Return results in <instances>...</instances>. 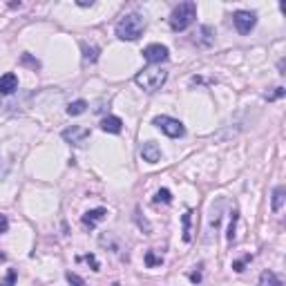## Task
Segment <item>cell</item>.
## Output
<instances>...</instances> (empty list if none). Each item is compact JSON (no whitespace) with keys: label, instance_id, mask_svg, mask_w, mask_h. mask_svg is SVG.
Returning a JSON list of instances; mask_svg holds the SVG:
<instances>
[{"label":"cell","instance_id":"cell-18","mask_svg":"<svg viewBox=\"0 0 286 286\" xmlns=\"http://www.w3.org/2000/svg\"><path fill=\"white\" fill-rule=\"evenodd\" d=\"M237 219H239V212L233 210V212H230V224H228V233H226L228 242H235V228H237Z\"/></svg>","mask_w":286,"mask_h":286},{"label":"cell","instance_id":"cell-4","mask_svg":"<svg viewBox=\"0 0 286 286\" xmlns=\"http://www.w3.org/2000/svg\"><path fill=\"white\" fill-rule=\"evenodd\" d=\"M152 125H154V127H159L161 132H163L165 137H170V139H181V137L185 134L184 123H181L179 119L165 117V114H161V117H154Z\"/></svg>","mask_w":286,"mask_h":286},{"label":"cell","instance_id":"cell-2","mask_svg":"<svg viewBox=\"0 0 286 286\" xmlns=\"http://www.w3.org/2000/svg\"><path fill=\"white\" fill-rule=\"evenodd\" d=\"M195 20H197V5L192 2V0L179 2V5L172 9L170 18H168L172 32H184V29H188Z\"/></svg>","mask_w":286,"mask_h":286},{"label":"cell","instance_id":"cell-27","mask_svg":"<svg viewBox=\"0 0 286 286\" xmlns=\"http://www.w3.org/2000/svg\"><path fill=\"white\" fill-rule=\"evenodd\" d=\"M7 230H9V219H7L5 215H0V235L7 233Z\"/></svg>","mask_w":286,"mask_h":286},{"label":"cell","instance_id":"cell-7","mask_svg":"<svg viewBox=\"0 0 286 286\" xmlns=\"http://www.w3.org/2000/svg\"><path fill=\"white\" fill-rule=\"evenodd\" d=\"M170 52L165 45H161V42H152V45H148V47L143 49V59L148 61L150 65H157V63H163V61H168Z\"/></svg>","mask_w":286,"mask_h":286},{"label":"cell","instance_id":"cell-3","mask_svg":"<svg viewBox=\"0 0 286 286\" xmlns=\"http://www.w3.org/2000/svg\"><path fill=\"white\" fill-rule=\"evenodd\" d=\"M165 79H168V72L161 67H145L141 69L137 76H134V83L141 87L143 92H148V94H152V92L161 90V85L165 83Z\"/></svg>","mask_w":286,"mask_h":286},{"label":"cell","instance_id":"cell-29","mask_svg":"<svg viewBox=\"0 0 286 286\" xmlns=\"http://www.w3.org/2000/svg\"><path fill=\"white\" fill-rule=\"evenodd\" d=\"M76 5H79V7H92V5H94V2H92V0H90V2H87V0H79Z\"/></svg>","mask_w":286,"mask_h":286},{"label":"cell","instance_id":"cell-15","mask_svg":"<svg viewBox=\"0 0 286 286\" xmlns=\"http://www.w3.org/2000/svg\"><path fill=\"white\" fill-rule=\"evenodd\" d=\"M257 286H284V282H282L273 270H264L260 275V284Z\"/></svg>","mask_w":286,"mask_h":286},{"label":"cell","instance_id":"cell-19","mask_svg":"<svg viewBox=\"0 0 286 286\" xmlns=\"http://www.w3.org/2000/svg\"><path fill=\"white\" fill-rule=\"evenodd\" d=\"M161 264H163V257H157L154 250H148V253H145V266H148V268H154V266H161Z\"/></svg>","mask_w":286,"mask_h":286},{"label":"cell","instance_id":"cell-21","mask_svg":"<svg viewBox=\"0 0 286 286\" xmlns=\"http://www.w3.org/2000/svg\"><path fill=\"white\" fill-rule=\"evenodd\" d=\"M65 280L69 282V286H85V280L81 275H76V273H72V270H67L65 273Z\"/></svg>","mask_w":286,"mask_h":286},{"label":"cell","instance_id":"cell-25","mask_svg":"<svg viewBox=\"0 0 286 286\" xmlns=\"http://www.w3.org/2000/svg\"><path fill=\"white\" fill-rule=\"evenodd\" d=\"M85 262H87V264L92 266V270H96V273H99V270H101V264H99V260H96V255H92V253H87L83 257Z\"/></svg>","mask_w":286,"mask_h":286},{"label":"cell","instance_id":"cell-20","mask_svg":"<svg viewBox=\"0 0 286 286\" xmlns=\"http://www.w3.org/2000/svg\"><path fill=\"white\" fill-rule=\"evenodd\" d=\"M154 202H157V204H161V202L170 204V202H172V195H170L168 188H161V190H157V195H154Z\"/></svg>","mask_w":286,"mask_h":286},{"label":"cell","instance_id":"cell-9","mask_svg":"<svg viewBox=\"0 0 286 286\" xmlns=\"http://www.w3.org/2000/svg\"><path fill=\"white\" fill-rule=\"evenodd\" d=\"M141 157H143V161H148V163H157V161L161 159V148L154 141H145L141 145Z\"/></svg>","mask_w":286,"mask_h":286},{"label":"cell","instance_id":"cell-26","mask_svg":"<svg viewBox=\"0 0 286 286\" xmlns=\"http://www.w3.org/2000/svg\"><path fill=\"white\" fill-rule=\"evenodd\" d=\"M14 282H16V270L11 268L9 273H7V280L2 282V284H0V286H14Z\"/></svg>","mask_w":286,"mask_h":286},{"label":"cell","instance_id":"cell-23","mask_svg":"<svg viewBox=\"0 0 286 286\" xmlns=\"http://www.w3.org/2000/svg\"><path fill=\"white\" fill-rule=\"evenodd\" d=\"M20 65H27V67H32V69H41V63L36 59H32L29 54H22L20 56Z\"/></svg>","mask_w":286,"mask_h":286},{"label":"cell","instance_id":"cell-22","mask_svg":"<svg viewBox=\"0 0 286 286\" xmlns=\"http://www.w3.org/2000/svg\"><path fill=\"white\" fill-rule=\"evenodd\" d=\"M284 94H286L284 87H273V92H266L264 99H266V101H277V99H282Z\"/></svg>","mask_w":286,"mask_h":286},{"label":"cell","instance_id":"cell-1","mask_svg":"<svg viewBox=\"0 0 286 286\" xmlns=\"http://www.w3.org/2000/svg\"><path fill=\"white\" fill-rule=\"evenodd\" d=\"M145 29V16L139 14V11H132V14H125L121 20L117 22V38L121 41H139Z\"/></svg>","mask_w":286,"mask_h":286},{"label":"cell","instance_id":"cell-24","mask_svg":"<svg viewBox=\"0 0 286 286\" xmlns=\"http://www.w3.org/2000/svg\"><path fill=\"white\" fill-rule=\"evenodd\" d=\"M250 260H253V255H246L244 260H237V262H233V270H235V273H242V270L246 268V264H248Z\"/></svg>","mask_w":286,"mask_h":286},{"label":"cell","instance_id":"cell-8","mask_svg":"<svg viewBox=\"0 0 286 286\" xmlns=\"http://www.w3.org/2000/svg\"><path fill=\"white\" fill-rule=\"evenodd\" d=\"M215 27H210V25H202V27H197V34H195V45L197 47H204V49H208V47H212L215 45Z\"/></svg>","mask_w":286,"mask_h":286},{"label":"cell","instance_id":"cell-28","mask_svg":"<svg viewBox=\"0 0 286 286\" xmlns=\"http://www.w3.org/2000/svg\"><path fill=\"white\" fill-rule=\"evenodd\" d=\"M190 280L195 282V284H199V282H202V273H192V275H190Z\"/></svg>","mask_w":286,"mask_h":286},{"label":"cell","instance_id":"cell-14","mask_svg":"<svg viewBox=\"0 0 286 286\" xmlns=\"http://www.w3.org/2000/svg\"><path fill=\"white\" fill-rule=\"evenodd\" d=\"M284 202H286L284 185H277L275 190H273V202H270V208H273V212H280L282 206H284Z\"/></svg>","mask_w":286,"mask_h":286},{"label":"cell","instance_id":"cell-5","mask_svg":"<svg viewBox=\"0 0 286 286\" xmlns=\"http://www.w3.org/2000/svg\"><path fill=\"white\" fill-rule=\"evenodd\" d=\"M233 25L239 34H250L253 27L257 25V14L248 9H239L233 14Z\"/></svg>","mask_w":286,"mask_h":286},{"label":"cell","instance_id":"cell-12","mask_svg":"<svg viewBox=\"0 0 286 286\" xmlns=\"http://www.w3.org/2000/svg\"><path fill=\"white\" fill-rule=\"evenodd\" d=\"M101 130L103 132H110V134H119L123 130V121L119 117H103L101 119Z\"/></svg>","mask_w":286,"mask_h":286},{"label":"cell","instance_id":"cell-17","mask_svg":"<svg viewBox=\"0 0 286 286\" xmlns=\"http://www.w3.org/2000/svg\"><path fill=\"white\" fill-rule=\"evenodd\" d=\"M190 219H192V210H185V215L181 217V224H184V242H190L192 233H190Z\"/></svg>","mask_w":286,"mask_h":286},{"label":"cell","instance_id":"cell-11","mask_svg":"<svg viewBox=\"0 0 286 286\" xmlns=\"http://www.w3.org/2000/svg\"><path fill=\"white\" fill-rule=\"evenodd\" d=\"M105 215H107L105 208H94V210H87V212L83 215V226L96 228V224L103 222V219H105Z\"/></svg>","mask_w":286,"mask_h":286},{"label":"cell","instance_id":"cell-13","mask_svg":"<svg viewBox=\"0 0 286 286\" xmlns=\"http://www.w3.org/2000/svg\"><path fill=\"white\" fill-rule=\"evenodd\" d=\"M81 49H83V61H85V63H96V61H99V54H101V49L96 47V45L81 42Z\"/></svg>","mask_w":286,"mask_h":286},{"label":"cell","instance_id":"cell-10","mask_svg":"<svg viewBox=\"0 0 286 286\" xmlns=\"http://www.w3.org/2000/svg\"><path fill=\"white\" fill-rule=\"evenodd\" d=\"M18 90V76L7 72V74L0 76V94H14Z\"/></svg>","mask_w":286,"mask_h":286},{"label":"cell","instance_id":"cell-6","mask_svg":"<svg viewBox=\"0 0 286 286\" xmlns=\"http://www.w3.org/2000/svg\"><path fill=\"white\" fill-rule=\"evenodd\" d=\"M61 137L69 143V145H83L87 139H90V130L83 125H72V127H65Z\"/></svg>","mask_w":286,"mask_h":286},{"label":"cell","instance_id":"cell-30","mask_svg":"<svg viewBox=\"0 0 286 286\" xmlns=\"http://www.w3.org/2000/svg\"><path fill=\"white\" fill-rule=\"evenodd\" d=\"M0 257H5V255H0Z\"/></svg>","mask_w":286,"mask_h":286},{"label":"cell","instance_id":"cell-16","mask_svg":"<svg viewBox=\"0 0 286 286\" xmlns=\"http://www.w3.org/2000/svg\"><path fill=\"white\" fill-rule=\"evenodd\" d=\"M85 110H87V101H83V99H79V101H74V103H69L67 105L69 117H79V114H83Z\"/></svg>","mask_w":286,"mask_h":286}]
</instances>
